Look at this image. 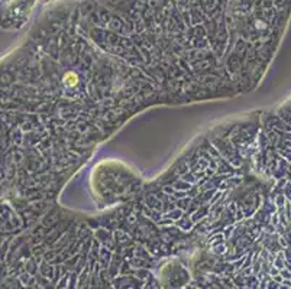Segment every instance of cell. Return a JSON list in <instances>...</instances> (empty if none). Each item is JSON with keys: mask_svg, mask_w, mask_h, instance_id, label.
I'll return each mask as SVG.
<instances>
[{"mask_svg": "<svg viewBox=\"0 0 291 289\" xmlns=\"http://www.w3.org/2000/svg\"><path fill=\"white\" fill-rule=\"evenodd\" d=\"M62 83L65 84V85H68V87H74V85H77V83H78V75L71 71L65 72V75H64V78H62Z\"/></svg>", "mask_w": 291, "mask_h": 289, "instance_id": "1", "label": "cell"}]
</instances>
